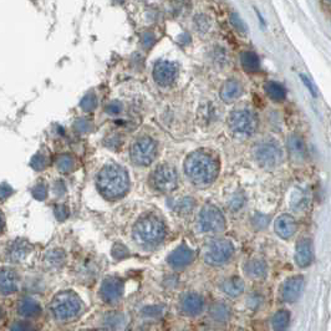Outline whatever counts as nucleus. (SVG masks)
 Instances as JSON below:
<instances>
[{
    "label": "nucleus",
    "instance_id": "31",
    "mask_svg": "<svg viewBox=\"0 0 331 331\" xmlns=\"http://www.w3.org/2000/svg\"><path fill=\"white\" fill-rule=\"evenodd\" d=\"M125 321L126 319L122 314H115L108 316V319L106 320V325L113 331H118L122 329L123 325H125Z\"/></svg>",
    "mask_w": 331,
    "mask_h": 331
},
{
    "label": "nucleus",
    "instance_id": "20",
    "mask_svg": "<svg viewBox=\"0 0 331 331\" xmlns=\"http://www.w3.org/2000/svg\"><path fill=\"white\" fill-rule=\"evenodd\" d=\"M18 312L25 319H34L41 314V306L36 300L32 298H24L18 304Z\"/></svg>",
    "mask_w": 331,
    "mask_h": 331
},
{
    "label": "nucleus",
    "instance_id": "11",
    "mask_svg": "<svg viewBox=\"0 0 331 331\" xmlns=\"http://www.w3.org/2000/svg\"><path fill=\"white\" fill-rule=\"evenodd\" d=\"M123 290H125L123 281L115 276H110V278H106L101 284L100 296L105 302L113 304L122 298Z\"/></svg>",
    "mask_w": 331,
    "mask_h": 331
},
{
    "label": "nucleus",
    "instance_id": "33",
    "mask_svg": "<svg viewBox=\"0 0 331 331\" xmlns=\"http://www.w3.org/2000/svg\"><path fill=\"white\" fill-rule=\"evenodd\" d=\"M32 167L36 171H43L45 170L46 165H48V158H46L45 154L38 153L36 156L33 157L32 162H30Z\"/></svg>",
    "mask_w": 331,
    "mask_h": 331
},
{
    "label": "nucleus",
    "instance_id": "18",
    "mask_svg": "<svg viewBox=\"0 0 331 331\" xmlns=\"http://www.w3.org/2000/svg\"><path fill=\"white\" fill-rule=\"evenodd\" d=\"M0 285H2L3 295H12L17 293L18 286H19V278L17 273L12 269L3 268L0 274Z\"/></svg>",
    "mask_w": 331,
    "mask_h": 331
},
{
    "label": "nucleus",
    "instance_id": "25",
    "mask_svg": "<svg viewBox=\"0 0 331 331\" xmlns=\"http://www.w3.org/2000/svg\"><path fill=\"white\" fill-rule=\"evenodd\" d=\"M211 317L217 322H226L231 317V307L226 302H216L209 309Z\"/></svg>",
    "mask_w": 331,
    "mask_h": 331
},
{
    "label": "nucleus",
    "instance_id": "38",
    "mask_svg": "<svg viewBox=\"0 0 331 331\" xmlns=\"http://www.w3.org/2000/svg\"><path fill=\"white\" fill-rule=\"evenodd\" d=\"M74 128L77 131V132L86 133L89 132V131H91L92 125L91 122H89V121L85 120V118H79V120L74 123Z\"/></svg>",
    "mask_w": 331,
    "mask_h": 331
},
{
    "label": "nucleus",
    "instance_id": "17",
    "mask_svg": "<svg viewBox=\"0 0 331 331\" xmlns=\"http://www.w3.org/2000/svg\"><path fill=\"white\" fill-rule=\"evenodd\" d=\"M275 233L283 239H289L293 237L296 232V222L290 214H281L275 219L274 223Z\"/></svg>",
    "mask_w": 331,
    "mask_h": 331
},
{
    "label": "nucleus",
    "instance_id": "29",
    "mask_svg": "<svg viewBox=\"0 0 331 331\" xmlns=\"http://www.w3.org/2000/svg\"><path fill=\"white\" fill-rule=\"evenodd\" d=\"M65 253L61 249H53L45 255V263L46 265L50 268H61L65 263Z\"/></svg>",
    "mask_w": 331,
    "mask_h": 331
},
{
    "label": "nucleus",
    "instance_id": "2",
    "mask_svg": "<svg viewBox=\"0 0 331 331\" xmlns=\"http://www.w3.org/2000/svg\"><path fill=\"white\" fill-rule=\"evenodd\" d=\"M130 186L128 175L121 165L107 164L97 175V187L107 199H117L126 195Z\"/></svg>",
    "mask_w": 331,
    "mask_h": 331
},
{
    "label": "nucleus",
    "instance_id": "6",
    "mask_svg": "<svg viewBox=\"0 0 331 331\" xmlns=\"http://www.w3.org/2000/svg\"><path fill=\"white\" fill-rule=\"evenodd\" d=\"M228 123L234 133L249 136L257 130L258 120L253 111L248 110V108H239V110L233 111L231 113Z\"/></svg>",
    "mask_w": 331,
    "mask_h": 331
},
{
    "label": "nucleus",
    "instance_id": "41",
    "mask_svg": "<svg viewBox=\"0 0 331 331\" xmlns=\"http://www.w3.org/2000/svg\"><path fill=\"white\" fill-rule=\"evenodd\" d=\"M269 223V218L263 214H257V216L253 218V226L257 229H264Z\"/></svg>",
    "mask_w": 331,
    "mask_h": 331
},
{
    "label": "nucleus",
    "instance_id": "43",
    "mask_svg": "<svg viewBox=\"0 0 331 331\" xmlns=\"http://www.w3.org/2000/svg\"><path fill=\"white\" fill-rule=\"evenodd\" d=\"M300 79H301V81L304 82V84H305V86L307 87V90H309V92H310V94H311L312 96H314V97H316V91H315V89H314V85H312L311 82H310V80L307 79V77L305 76V75H302V74L300 75Z\"/></svg>",
    "mask_w": 331,
    "mask_h": 331
},
{
    "label": "nucleus",
    "instance_id": "19",
    "mask_svg": "<svg viewBox=\"0 0 331 331\" xmlns=\"http://www.w3.org/2000/svg\"><path fill=\"white\" fill-rule=\"evenodd\" d=\"M243 94V86L238 80L231 79L224 82V85L221 89V99L224 102L229 103L237 100Z\"/></svg>",
    "mask_w": 331,
    "mask_h": 331
},
{
    "label": "nucleus",
    "instance_id": "35",
    "mask_svg": "<svg viewBox=\"0 0 331 331\" xmlns=\"http://www.w3.org/2000/svg\"><path fill=\"white\" fill-rule=\"evenodd\" d=\"M33 196L38 201H44V199L48 197V187L44 183H38L33 188Z\"/></svg>",
    "mask_w": 331,
    "mask_h": 331
},
{
    "label": "nucleus",
    "instance_id": "34",
    "mask_svg": "<svg viewBox=\"0 0 331 331\" xmlns=\"http://www.w3.org/2000/svg\"><path fill=\"white\" fill-rule=\"evenodd\" d=\"M195 24L196 27H197V29L201 30V32H208L209 28H211V20H209V18L207 17V15L201 14L196 17Z\"/></svg>",
    "mask_w": 331,
    "mask_h": 331
},
{
    "label": "nucleus",
    "instance_id": "26",
    "mask_svg": "<svg viewBox=\"0 0 331 331\" xmlns=\"http://www.w3.org/2000/svg\"><path fill=\"white\" fill-rule=\"evenodd\" d=\"M264 89L266 95H268V97L270 100L275 101V102H281V101L285 100L286 91L283 85L278 84V82L275 81H269L265 84Z\"/></svg>",
    "mask_w": 331,
    "mask_h": 331
},
{
    "label": "nucleus",
    "instance_id": "37",
    "mask_svg": "<svg viewBox=\"0 0 331 331\" xmlns=\"http://www.w3.org/2000/svg\"><path fill=\"white\" fill-rule=\"evenodd\" d=\"M231 23L238 32L247 33V25H245V23L243 22V19L237 14V13H232L231 14Z\"/></svg>",
    "mask_w": 331,
    "mask_h": 331
},
{
    "label": "nucleus",
    "instance_id": "28",
    "mask_svg": "<svg viewBox=\"0 0 331 331\" xmlns=\"http://www.w3.org/2000/svg\"><path fill=\"white\" fill-rule=\"evenodd\" d=\"M30 253V245L24 240H18L10 248V258L13 262H20Z\"/></svg>",
    "mask_w": 331,
    "mask_h": 331
},
{
    "label": "nucleus",
    "instance_id": "13",
    "mask_svg": "<svg viewBox=\"0 0 331 331\" xmlns=\"http://www.w3.org/2000/svg\"><path fill=\"white\" fill-rule=\"evenodd\" d=\"M195 260V252L187 245H180L176 248L167 258V262L172 268L183 269Z\"/></svg>",
    "mask_w": 331,
    "mask_h": 331
},
{
    "label": "nucleus",
    "instance_id": "32",
    "mask_svg": "<svg viewBox=\"0 0 331 331\" xmlns=\"http://www.w3.org/2000/svg\"><path fill=\"white\" fill-rule=\"evenodd\" d=\"M80 106H81L82 110L86 111V112H91V111H94L95 108L97 107L96 95H95L94 92H89V94H87L86 96L81 100Z\"/></svg>",
    "mask_w": 331,
    "mask_h": 331
},
{
    "label": "nucleus",
    "instance_id": "14",
    "mask_svg": "<svg viewBox=\"0 0 331 331\" xmlns=\"http://www.w3.org/2000/svg\"><path fill=\"white\" fill-rule=\"evenodd\" d=\"M304 289V278L301 275L291 276L286 279L285 283L281 288V298L286 302H294L299 299Z\"/></svg>",
    "mask_w": 331,
    "mask_h": 331
},
{
    "label": "nucleus",
    "instance_id": "15",
    "mask_svg": "<svg viewBox=\"0 0 331 331\" xmlns=\"http://www.w3.org/2000/svg\"><path fill=\"white\" fill-rule=\"evenodd\" d=\"M204 310V299L197 293H188L181 300V311L187 316H198Z\"/></svg>",
    "mask_w": 331,
    "mask_h": 331
},
{
    "label": "nucleus",
    "instance_id": "36",
    "mask_svg": "<svg viewBox=\"0 0 331 331\" xmlns=\"http://www.w3.org/2000/svg\"><path fill=\"white\" fill-rule=\"evenodd\" d=\"M130 252H128L127 248L125 247L123 244H115L112 248V255L115 259H125L126 257H128Z\"/></svg>",
    "mask_w": 331,
    "mask_h": 331
},
{
    "label": "nucleus",
    "instance_id": "9",
    "mask_svg": "<svg viewBox=\"0 0 331 331\" xmlns=\"http://www.w3.org/2000/svg\"><path fill=\"white\" fill-rule=\"evenodd\" d=\"M152 186L158 192L171 193L177 188L178 175L173 167L168 164H162L152 173Z\"/></svg>",
    "mask_w": 331,
    "mask_h": 331
},
{
    "label": "nucleus",
    "instance_id": "1",
    "mask_svg": "<svg viewBox=\"0 0 331 331\" xmlns=\"http://www.w3.org/2000/svg\"><path fill=\"white\" fill-rule=\"evenodd\" d=\"M185 172L192 183L201 187L212 185L219 172V164L214 157L203 151H196L187 157Z\"/></svg>",
    "mask_w": 331,
    "mask_h": 331
},
{
    "label": "nucleus",
    "instance_id": "39",
    "mask_svg": "<svg viewBox=\"0 0 331 331\" xmlns=\"http://www.w3.org/2000/svg\"><path fill=\"white\" fill-rule=\"evenodd\" d=\"M105 110L108 115H118V113H121V111H122V103L116 100L111 101V102H108L107 105H106Z\"/></svg>",
    "mask_w": 331,
    "mask_h": 331
},
{
    "label": "nucleus",
    "instance_id": "30",
    "mask_svg": "<svg viewBox=\"0 0 331 331\" xmlns=\"http://www.w3.org/2000/svg\"><path fill=\"white\" fill-rule=\"evenodd\" d=\"M56 165H58V170L60 171L61 173H69L74 170L75 161L71 156H69V154H63V156L59 157L58 162H56Z\"/></svg>",
    "mask_w": 331,
    "mask_h": 331
},
{
    "label": "nucleus",
    "instance_id": "3",
    "mask_svg": "<svg viewBox=\"0 0 331 331\" xmlns=\"http://www.w3.org/2000/svg\"><path fill=\"white\" fill-rule=\"evenodd\" d=\"M163 222L154 216L142 217L133 227V238L142 245H157L164 239Z\"/></svg>",
    "mask_w": 331,
    "mask_h": 331
},
{
    "label": "nucleus",
    "instance_id": "7",
    "mask_svg": "<svg viewBox=\"0 0 331 331\" xmlns=\"http://www.w3.org/2000/svg\"><path fill=\"white\" fill-rule=\"evenodd\" d=\"M254 157L262 167L274 168L280 164L281 158H283V151L275 141L265 139L255 146Z\"/></svg>",
    "mask_w": 331,
    "mask_h": 331
},
{
    "label": "nucleus",
    "instance_id": "16",
    "mask_svg": "<svg viewBox=\"0 0 331 331\" xmlns=\"http://www.w3.org/2000/svg\"><path fill=\"white\" fill-rule=\"evenodd\" d=\"M295 263L300 268H306L311 264L314 258V250H312V243L309 238H302L296 243L295 248Z\"/></svg>",
    "mask_w": 331,
    "mask_h": 331
},
{
    "label": "nucleus",
    "instance_id": "21",
    "mask_svg": "<svg viewBox=\"0 0 331 331\" xmlns=\"http://www.w3.org/2000/svg\"><path fill=\"white\" fill-rule=\"evenodd\" d=\"M244 273L252 279H263L268 273V265L263 259H250L244 264Z\"/></svg>",
    "mask_w": 331,
    "mask_h": 331
},
{
    "label": "nucleus",
    "instance_id": "4",
    "mask_svg": "<svg viewBox=\"0 0 331 331\" xmlns=\"http://www.w3.org/2000/svg\"><path fill=\"white\" fill-rule=\"evenodd\" d=\"M81 300L71 290L61 291L51 300L50 310L55 319L66 320L74 319L81 311Z\"/></svg>",
    "mask_w": 331,
    "mask_h": 331
},
{
    "label": "nucleus",
    "instance_id": "5",
    "mask_svg": "<svg viewBox=\"0 0 331 331\" xmlns=\"http://www.w3.org/2000/svg\"><path fill=\"white\" fill-rule=\"evenodd\" d=\"M234 254V247L228 239H214L204 250V260L209 265H222L228 262Z\"/></svg>",
    "mask_w": 331,
    "mask_h": 331
},
{
    "label": "nucleus",
    "instance_id": "45",
    "mask_svg": "<svg viewBox=\"0 0 331 331\" xmlns=\"http://www.w3.org/2000/svg\"><path fill=\"white\" fill-rule=\"evenodd\" d=\"M243 203H244V198L240 197V196H234V197L232 198L231 201V207L233 209H239L240 207L243 206Z\"/></svg>",
    "mask_w": 331,
    "mask_h": 331
},
{
    "label": "nucleus",
    "instance_id": "8",
    "mask_svg": "<svg viewBox=\"0 0 331 331\" xmlns=\"http://www.w3.org/2000/svg\"><path fill=\"white\" fill-rule=\"evenodd\" d=\"M199 227L207 233H221L226 229V218L217 207L206 204L199 214Z\"/></svg>",
    "mask_w": 331,
    "mask_h": 331
},
{
    "label": "nucleus",
    "instance_id": "46",
    "mask_svg": "<svg viewBox=\"0 0 331 331\" xmlns=\"http://www.w3.org/2000/svg\"><path fill=\"white\" fill-rule=\"evenodd\" d=\"M85 331H101V330H85Z\"/></svg>",
    "mask_w": 331,
    "mask_h": 331
},
{
    "label": "nucleus",
    "instance_id": "12",
    "mask_svg": "<svg viewBox=\"0 0 331 331\" xmlns=\"http://www.w3.org/2000/svg\"><path fill=\"white\" fill-rule=\"evenodd\" d=\"M177 65L171 61H159L153 69V79L161 86H170L177 77Z\"/></svg>",
    "mask_w": 331,
    "mask_h": 331
},
{
    "label": "nucleus",
    "instance_id": "42",
    "mask_svg": "<svg viewBox=\"0 0 331 331\" xmlns=\"http://www.w3.org/2000/svg\"><path fill=\"white\" fill-rule=\"evenodd\" d=\"M54 213H55V217L58 218V221H65L67 217H69L70 212H69V208H67L66 206L60 204V206L55 207V211H54Z\"/></svg>",
    "mask_w": 331,
    "mask_h": 331
},
{
    "label": "nucleus",
    "instance_id": "23",
    "mask_svg": "<svg viewBox=\"0 0 331 331\" xmlns=\"http://www.w3.org/2000/svg\"><path fill=\"white\" fill-rule=\"evenodd\" d=\"M244 281L240 278H238V276H232V278L226 279L221 285V289L223 290V293L232 296V298H237V296L242 295L243 291H244Z\"/></svg>",
    "mask_w": 331,
    "mask_h": 331
},
{
    "label": "nucleus",
    "instance_id": "10",
    "mask_svg": "<svg viewBox=\"0 0 331 331\" xmlns=\"http://www.w3.org/2000/svg\"><path fill=\"white\" fill-rule=\"evenodd\" d=\"M157 153V144L149 137L137 139L131 147V158L138 165H148L153 162Z\"/></svg>",
    "mask_w": 331,
    "mask_h": 331
},
{
    "label": "nucleus",
    "instance_id": "44",
    "mask_svg": "<svg viewBox=\"0 0 331 331\" xmlns=\"http://www.w3.org/2000/svg\"><path fill=\"white\" fill-rule=\"evenodd\" d=\"M12 192H13L12 187H10L9 185H7V183H5V182H3L2 183V188H0V193H2V199H3V201L9 197V196L12 195Z\"/></svg>",
    "mask_w": 331,
    "mask_h": 331
},
{
    "label": "nucleus",
    "instance_id": "27",
    "mask_svg": "<svg viewBox=\"0 0 331 331\" xmlns=\"http://www.w3.org/2000/svg\"><path fill=\"white\" fill-rule=\"evenodd\" d=\"M290 322V312L288 310H279L271 317V326L274 331H286Z\"/></svg>",
    "mask_w": 331,
    "mask_h": 331
},
{
    "label": "nucleus",
    "instance_id": "22",
    "mask_svg": "<svg viewBox=\"0 0 331 331\" xmlns=\"http://www.w3.org/2000/svg\"><path fill=\"white\" fill-rule=\"evenodd\" d=\"M288 148L294 161H304L306 157V148L302 138L298 134H291L288 138Z\"/></svg>",
    "mask_w": 331,
    "mask_h": 331
},
{
    "label": "nucleus",
    "instance_id": "40",
    "mask_svg": "<svg viewBox=\"0 0 331 331\" xmlns=\"http://www.w3.org/2000/svg\"><path fill=\"white\" fill-rule=\"evenodd\" d=\"M10 331H35V327L29 321H17L12 325Z\"/></svg>",
    "mask_w": 331,
    "mask_h": 331
},
{
    "label": "nucleus",
    "instance_id": "24",
    "mask_svg": "<svg viewBox=\"0 0 331 331\" xmlns=\"http://www.w3.org/2000/svg\"><path fill=\"white\" fill-rule=\"evenodd\" d=\"M240 64L247 72H257L260 69L259 56L253 51H243L240 54Z\"/></svg>",
    "mask_w": 331,
    "mask_h": 331
}]
</instances>
